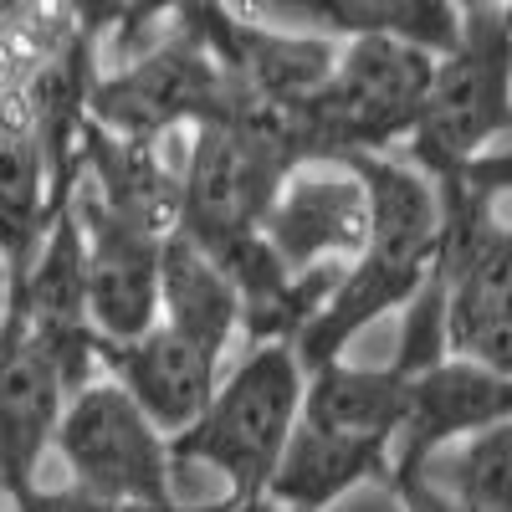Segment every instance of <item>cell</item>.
<instances>
[{
    "mask_svg": "<svg viewBox=\"0 0 512 512\" xmlns=\"http://www.w3.org/2000/svg\"><path fill=\"white\" fill-rule=\"evenodd\" d=\"M297 400H303V359L287 338H262L231 374L221 369L205 410L169 436V456L175 466H210L226 477L231 497H262L297 420Z\"/></svg>",
    "mask_w": 512,
    "mask_h": 512,
    "instance_id": "1",
    "label": "cell"
},
{
    "mask_svg": "<svg viewBox=\"0 0 512 512\" xmlns=\"http://www.w3.org/2000/svg\"><path fill=\"white\" fill-rule=\"evenodd\" d=\"M431 52L400 36H344L333 67L297 103L308 164H333L354 149H395L431 88Z\"/></svg>",
    "mask_w": 512,
    "mask_h": 512,
    "instance_id": "2",
    "label": "cell"
},
{
    "mask_svg": "<svg viewBox=\"0 0 512 512\" xmlns=\"http://www.w3.org/2000/svg\"><path fill=\"white\" fill-rule=\"evenodd\" d=\"M507 0H477L461 6V31L446 52L431 62V88L410 123V164L425 175H446V169L477 159L492 144H507Z\"/></svg>",
    "mask_w": 512,
    "mask_h": 512,
    "instance_id": "3",
    "label": "cell"
},
{
    "mask_svg": "<svg viewBox=\"0 0 512 512\" xmlns=\"http://www.w3.org/2000/svg\"><path fill=\"white\" fill-rule=\"evenodd\" d=\"M231 103L236 93L226 72L180 16H169L164 31H154V41H144L134 57L113 62L108 72L98 67L88 88V118L123 139L180 134V128L226 118Z\"/></svg>",
    "mask_w": 512,
    "mask_h": 512,
    "instance_id": "4",
    "label": "cell"
},
{
    "mask_svg": "<svg viewBox=\"0 0 512 512\" xmlns=\"http://www.w3.org/2000/svg\"><path fill=\"white\" fill-rule=\"evenodd\" d=\"M52 451L62 456L72 487L98 497L175 502V456L169 436L139 410L118 379H88L62 400Z\"/></svg>",
    "mask_w": 512,
    "mask_h": 512,
    "instance_id": "5",
    "label": "cell"
},
{
    "mask_svg": "<svg viewBox=\"0 0 512 512\" xmlns=\"http://www.w3.org/2000/svg\"><path fill=\"white\" fill-rule=\"evenodd\" d=\"M72 216L82 241V287L88 318L103 338H134L159 318V231L103 210L88 185L72 180Z\"/></svg>",
    "mask_w": 512,
    "mask_h": 512,
    "instance_id": "6",
    "label": "cell"
},
{
    "mask_svg": "<svg viewBox=\"0 0 512 512\" xmlns=\"http://www.w3.org/2000/svg\"><path fill=\"white\" fill-rule=\"evenodd\" d=\"M507 415H512V369L441 354L436 364H425L405 379V410L390 436V472L420 466L431 451Z\"/></svg>",
    "mask_w": 512,
    "mask_h": 512,
    "instance_id": "7",
    "label": "cell"
},
{
    "mask_svg": "<svg viewBox=\"0 0 512 512\" xmlns=\"http://www.w3.org/2000/svg\"><path fill=\"white\" fill-rule=\"evenodd\" d=\"M93 359L108 379H118L123 390L139 400V410L159 425L164 436H175L205 410L210 390H216V379H221L226 354H216L210 344H200V338L154 318L134 338L93 333Z\"/></svg>",
    "mask_w": 512,
    "mask_h": 512,
    "instance_id": "8",
    "label": "cell"
},
{
    "mask_svg": "<svg viewBox=\"0 0 512 512\" xmlns=\"http://www.w3.org/2000/svg\"><path fill=\"white\" fill-rule=\"evenodd\" d=\"M262 241L272 246V256L297 272L313 262H349L369 236V200L364 185L338 169H308L297 164L292 175L277 185L272 205L262 210Z\"/></svg>",
    "mask_w": 512,
    "mask_h": 512,
    "instance_id": "9",
    "label": "cell"
},
{
    "mask_svg": "<svg viewBox=\"0 0 512 512\" xmlns=\"http://www.w3.org/2000/svg\"><path fill=\"white\" fill-rule=\"evenodd\" d=\"M67 400L57 359L21 323V308L6 297L0 308V487L16 492L36 482L41 456L52 451V431Z\"/></svg>",
    "mask_w": 512,
    "mask_h": 512,
    "instance_id": "10",
    "label": "cell"
},
{
    "mask_svg": "<svg viewBox=\"0 0 512 512\" xmlns=\"http://www.w3.org/2000/svg\"><path fill=\"white\" fill-rule=\"evenodd\" d=\"M384 472H390V451L384 446L338 436L328 425H313L297 415L287 431V446L267 477V497L277 507L328 512L344 492H354L364 482H384Z\"/></svg>",
    "mask_w": 512,
    "mask_h": 512,
    "instance_id": "11",
    "label": "cell"
},
{
    "mask_svg": "<svg viewBox=\"0 0 512 512\" xmlns=\"http://www.w3.org/2000/svg\"><path fill=\"white\" fill-rule=\"evenodd\" d=\"M52 216V169L16 82H0V256L21 272Z\"/></svg>",
    "mask_w": 512,
    "mask_h": 512,
    "instance_id": "12",
    "label": "cell"
},
{
    "mask_svg": "<svg viewBox=\"0 0 512 512\" xmlns=\"http://www.w3.org/2000/svg\"><path fill=\"white\" fill-rule=\"evenodd\" d=\"M159 323L200 338L216 354L231 349L241 328V297L226 267L180 226H169L159 241Z\"/></svg>",
    "mask_w": 512,
    "mask_h": 512,
    "instance_id": "13",
    "label": "cell"
},
{
    "mask_svg": "<svg viewBox=\"0 0 512 512\" xmlns=\"http://www.w3.org/2000/svg\"><path fill=\"white\" fill-rule=\"evenodd\" d=\"M405 369L400 364H384V369H364V364H344L323 359L313 369H303V400H297V415L328 425L338 436H354V441H374L390 451V436L400 425L405 410Z\"/></svg>",
    "mask_w": 512,
    "mask_h": 512,
    "instance_id": "14",
    "label": "cell"
},
{
    "mask_svg": "<svg viewBox=\"0 0 512 512\" xmlns=\"http://www.w3.org/2000/svg\"><path fill=\"white\" fill-rule=\"evenodd\" d=\"M313 31L344 36H400L420 52H446L461 31L456 0H313Z\"/></svg>",
    "mask_w": 512,
    "mask_h": 512,
    "instance_id": "15",
    "label": "cell"
},
{
    "mask_svg": "<svg viewBox=\"0 0 512 512\" xmlns=\"http://www.w3.org/2000/svg\"><path fill=\"white\" fill-rule=\"evenodd\" d=\"M420 472L477 512H512V415L431 451Z\"/></svg>",
    "mask_w": 512,
    "mask_h": 512,
    "instance_id": "16",
    "label": "cell"
},
{
    "mask_svg": "<svg viewBox=\"0 0 512 512\" xmlns=\"http://www.w3.org/2000/svg\"><path fill=\"white\" fill-rule=\"evenodd\" d=\"M67 31L62 0H0V82H21Z\"/></svg>",
    "mask_w": 512,
    "mask_h": 512,
    "instance_id": "17",
    "label": "cell"
},
{
    "mask_svg": "<svg viewBox=\"0 0 512 512\" xmlns=\"http://www.w3.org/2000/svg\"><path fill=\"white\" fill-rule=\"evenodd\" d=\"M11 497V512H221L226 502H231V492L226 497H216V502H139V497H98V492H82V487H36V482H26V487H16V492H6Z\"/></svg>",
    "mask_w": 512,
    "mask_h": 512,
    "instance_id": "18",
    "label": "cell"
},
{
    "mask_svg": "<svg viewBox=\"0 0 512 512\" xmlns=\"http://www.w3.org/2000/svg\"><path fill=\"white\" fill-rule=\"evenodd\" d=\"M185 6V0H128V11H123V21H118V31L103 41V47L113 52V62H123V57H134L144 41H154V31H164V21L175 16Z\"/></svg>",
    "mask_w": 512,
    "mask_h": 512,
    "instance_id": "19",
    "label": "cell"
},
{
    "mask_svg": "<svg viewBox=\"0 0 512 512\" xmlns=\"http://www.w3.org/2000/svg\"><path fill=\"white\" fill-rule=\"evenodd\" d=\"M384 487L400 497V512H477V507H466L461 497H451L446 487H436L431 477L420 472V466L390 472V477H384Z\"/></svg>",
    "mask_w": 512,
    "mask_h": 512,
    "instance_id": "20",
    "label": "cell"
},
{
    "mask_svg": "<svg viewBox=\"0 0 512 512\" xmlns=\"http://www.w3.org/2000/svg\"><path fill=\"white\" fill-rule=\"evenodd\" d=\"M123 11H128V0H62L67 26H72L82 41H93V47H103V41L118 31Z\"/></svg>",
    "mask_w": 512,
    "mask_h": 512,
    "instance_id": "21",
    "label": "cell"
},
{
    "mask_svg": "<svg viewBox=\"0 0 512 512\" xmlns=\"http://www.w3.org/2000/svg\"><path fill=\"white\" fill-rule=\"evenodd\" d=\"M226 11L256 16V21H277V26H303L313 31V0H216Z\"/></svg>",
    "mask_w": 512,
    "mask_h": 512,
    "instance_id": "22",
    "label": "cell"
},
{
    "mask_svg": "<svg viewBox=\"0 0 512 512\" xmlns=\"http://www.w3.org/2000/svg\"><path fill=\"white\" fill-rule=\"evenodd\" d=\"M0 492H6V487H0Z\"/></svg>",
    "mask_w": 512,
    "mask_h": 512,
    "instance_id": "23",
    "label": "cell"
}]
</instances>
